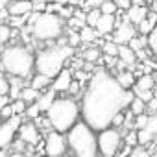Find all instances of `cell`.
<instances>
[{
  "label": "cell",
  "instance_id": "6da1fadb",
  "mask_svg": "<svg viewBox=\"0 0 157 157\" xmlns=\"http://www.w3.org/2000/svg\"><path fill=\"white\" fill-rule=\"evenodd\" d=\"M122 96L124 89L117 83L115 76L105 68H98L91 76L80 104L83 122H87L94 131L111 126V118L118 111L126 109Z\"/></svg>",
  "mask_w": 157,
  "mask_h": 157
},
{
  "label": "cell",
  "instance_id": "7a4b0ae2",
  "mask_svg": "<svg viewBox=\"0 0 157 157\" xmlns=\"http://www.w3.org/2000/svg\"><path fill=\"white\" fill-rule=\"evenodd\" d=\"M44 113H46L50 128H54L59 133H67L70 126L80 118V105L72 96L54 98V102Z\"/></svg>",
  "mask_w": 157,
  "mask_h": 157
},
{
  "label": "cell",
  "instance_id": "3957f363",
  "mask_svg": "<svg viewBox=\"0 0 157 157\" xmlns=\"http://www.w3.org/2000/svg\"><path fill=\"white\" fill-rule=\"evenodd\" d=\"M67 146L78 157H94L98 153L94 129L83 120H76L67 131Z\"/></svg>",
  "mask_w": 157,
  "mask_h": 157
},
{
  "label": "cell",
  "instance_id": "277c9868",
  "mask_svg": "<svg viewBox=\"0 0 157 157\" xmlns=\"http://www.w3.org/2000/svg\"><path fill=\"white\" fill-rule=\"evenodd\" d=\"M74 48L68 44H56L44 50H39L37 56H33V68L48 78H54L65 65V61L72 56Z\"/></svg>",
  "mask_w": 157,
  "mask_h": 157
},
{
  "label": "cell",
  "instance_id": "5b68a950",
  "mask_svg": "<svg viewBox=\"0 0 157 157\" xmlns=\"http://www.w3.org/2000/svg\"><path fill=\"white\" fill-rule=\"evenodd\" d=\"M0 65L10 76H21L26 80L33 70V54L30 52V48L15 44L2 52Z\"/></svg>",
  "mask_w": 157,
  "mask_h": 157
},
{
  "label": "cell",
  "instance_id": "8992f818",
  "mask_svg": "<svg viewBox=\"0 0 157 157\" xmlns=\"http://www.w3.org/2000/svg\"><path fill=\"white\" fill-rule=\"evenodd\" d=\"M30 32L39 41H54L63 33V19L57 13H39L37 21L30 26Z\"/></svg>",
  "mask_w": 157,
  "mask_h": 157
},
{
  "label": "cell",
  "instance_id": "52a82bcc",
  "mask_svg": "<svg viewBox=\"0 0 157 157\" xmlns=\"http://www.w3.org/2000/svg\"><path fill=\"white\" fill-rule=\"evenodd\" d=\"M120 146H122V135H120L118 128L107 126V128L98 131V135H96V148H98V151L102 155L113 157L115 153H118Z\"/></svg>",
  "mask_w": 157,
  "mask_h": 157
},
{
  "label": "cell",
  "instance_id": "ba28073f",
  "mask_svg": "<svg viewBox=\"0 0 157 157\" xmlns=\"http://www.w3.org/2000/svg\"><path fill=\"white\" fill-rule=\"evenodd\" d=\"M21 115H11L6 118V122L0 124V150H4L8 146H11L15 135H17V129L21 126Z\"/></svg>",
  "mask_w": 157,
  "mask_h": 157
},
{
  "label": "cell",
  "instance_id": "9c48e42d",
  "mask_svg": "<svg viewBox=\"0 0 157 157\" xmlns=\"http://www.w3.org/2000/svg\"><path fill=\"white\" fill-rule=\"evenodd\" d=\"M44 153L52 155V157H59L67 153V139L63 137V133L59 131H48L46 139H44Z\"/></svg>",
  "mask_w": 157,
  "mask_h": 157
},
{
  "label": "cell",
  "instance_id": "30bf717a",
  "mask_svg": "<svg viewBox=\"0 0 157 157\" xmlns=\"http://www.w3.org/2000/svg\"><path fill=\"white\" fill-rule=\"evenodd\" d=\"M113 30H115V37H113L111 41H115L117 44H128V41L137 35L135 24H131L128 19H124L122 22H117Z\"/></svg>",
  "mask_w": 157,
  "mask_h": 157
},
{
  "label": "cell",
  "instance_id": "8fae6325",
  "mask_svg": "<svg viewBox=\"0 0 157 157\" xmlns=\"http://www.w3.org/2000/svg\"><path fill=\"white\" fill-rule=\"evenodd\" d=\"M19 135H21V140L22 142H26V144H32V146H35V144H39V140H41V133H39V129L35 128V124H32V122H21V126H19Z\"/></svg>",
  "mask_w": 157,
  "mask_h": 157
},
{
  "label": "cell",
  "instance_id": "7c38bea8",
  "mask_svg": "<svg viewBox=\"0 0 157 157\" xmlns=\"http://www.w3.org/2000/svg\"><path fill=\"white\" fill-rule=\"evenodd\" d=\"M52 80H54V82H50V89H54L56 93H65L67 87H68V83L74 80V78H72V72H70V70L61 68V70L52 78Z\"/></svg>",
  "mask_w": 157,
  "mask_h": 157
},
{
  "label": "cell",
  "instance_id": "4fadbf2b",
  "mask_svg": "<svg viewBox=\"0 0 157 157\" xmlns=\"http://www.w3.org/2000/svg\"><path fill=\"white\" fill-rule=\"evenodd\" d=\"M115 24H117V15H111V13H100L98 21L94 22V30H96V33H100V35H107V33L113 32Z\"/></svg>",
  "mask_w": 157,
  "mask_h": 157
},
{
  "label": "cell",
  "instance_id": "5bb4252c",
  "mask_svg": "<svg viewBox=\"0 0 157 157\" xmlns=\"http://www.w3.org/2000/svg\"><path fill=\"white\" fill-rule=\"evenodd\" d=\"M148 8L146 6H137V4H131L129 8H126V19L131 22V24H139L146 15H148Z\"/></svg>",
  "mask_w": 157,
  "mask_h": 157
},
{
  "label": "cell",
  "instance_id": "9a60e30c",
  "mask_svg": "<svg viewBox=\"0 0 157 157\" xmlns=\"http://www.w3.org/2000/svg\"><path fill=\"white\" fill-rule=\"evenodd\" d=\"M10 15H28L32 11V2L30 0H13L10 6H6Z\"/></svg>",
  "mask_w": 157,
  "mask_h": 157
},
{
  "label": "cell",
  "instance_id": "2e32d148",
  "mask_svg": "<svg viewBox=\"0 0 157 157\" xmlns=\"http://www.w3.org/2000/svg\"><path fill=\"white\" fill-rule=\"evenodd\" d=\"M117 56H118V59H120L126 67H131V65H135V61H137L135 52H133L128 44H118V48H117Z\"/></svg>",
  "mask_w": 157,
  "mask_h": 157
},
{
  "label": "cell",
  "instance_id": "e0dca14e",
  "mask_svg": "<svg viewBox=\"0 0 157 157\" xmlns=\"http://www.w3.org/2000/svg\"><path fill=\"white\" fill-rule=\"evenodd\" d=\"M117 83L122 87V89H131L133 83H135V74L131 70H120L117 76H115Z\"/></svg>",
  "mask_w": 157,
  "mask_h": 157
},
{
  "label": "cell",
  "instance_id": "ac0fdd59",
  "mask_svg": "<svg viewBox=\"0 0 157 157\" xmlns=\"http://www.w3.org/2000/svg\"><path fill=\"white\" fill-rule=\"evenodd\" d=\"M54 98H56V91L54 89H48L46 93H39V96H37V100H35V104H37V107H39V111H46L48 107H50V104L54 102Z\"/></svg>",
  "mask_w": 157,
  "mask_h": 157
},
{
  "label": "cell",
  "instance_id": "d6986e66",
  "mask_svg": "<svg viewBox=\"0 0 157 157\" xmlns=\"http://www.w3.org/2000/svg\"><path fill=\"white\" fill-rule=\"evenodd\" d=\"M10 98H19V93H21V89L24 87V78H21V76H11L10 78Z\"/></svg>",
  "mask_w": 157,
  "mask_h": 157
},
{
  "label": "cell",
  "instance_id": "ffe728a7",
  "mask_svg": "<svg viewBox=\"0 0 157 157\" xmlns=\"http://www.w3.org/2000/svg\"><path fill=\"white\" fill-rule=\"evenodd\" d=\"M50 82H52V78H48V76H44V74L37 72V74L32 78L30 87H33V89H37V91H44L46 87H50Z\"/></svg>",
  "mask_w": 157,
  "mask_h": 157
},
{
  "label": "cell",
  "instance_id": "44dd1931",
  "mask_svg": "<svg viewBox=\"0 0 157 157\" xmlns=\"http://www.w3.org/2000/svg\"><path fill=\"white\" fill-rule=\"evenodd\" d=\"M153 85H155V80L150 72L140 74L139 78H135V83H133V87H137V89H153Z\"/></svg>",
  "mask_w": 157,
  "mask_h": 157
},
{
  "label": "cell",
  "instance_id": "7402d4cb",
  "mask_svg": "<svg viewBox=\"0 0 157 157\" xmlns=\"http://www.w3.org/2000/svg\"><path fill=\"white\" fill-rule=\"evenodd\" d=\"M37 96H39V91L37 89H33V87H22L21 89V93H19V98L28 105V104H32V102H35L37 100Z\"/></svg>",
  "mask_w": 157,
  "mask_h": 157
},
{
  "label": "cell",
  "instance_id": "603a6c76",
  "mask_svg": "<svg viewBox=\"0 0 157 157\" xmlns=\"http://www.w3.org/2000/svg\"><path fill=\"white\" fill-rule=\"evenodd\" d=\"M78 35H80V41H82V43H93L98 33H96V30H94L93 26L87 24V26H82V28H80V33H78Z\"/></svg>",
  "mask_w": 157,
  "mask_h": 157
},
{
  "label": "cell",
  "instance_id": "cb8c5ba5",
  "mask_svg": "<svg viewBox=\"0 0 157 157\" xmlns=\"http://www.w3.org/2000/svg\"><path fill=\"white\" fill-rule=\"evenodd\" d=\"M135 133H137V144H139V146H146V144L153 142V139H155V135H153V133H150V131H148V129H144V128L135 129Z\"/></svg>",
  "mask_w": 157,
  "mask_h": 157
},
{
  "label": "cell",
  "instance_id": "d4e9b609",
  "mask_svg": "<svg viewBox=\"0 0 157 157\" xmlns=\"http://www.w3.org/2000/svg\"><path fill=\"white\" fill-rule=\"evenodd\" d=\"M144 39H146V44H148V48H150V52H151V56L157 52V30H155V26L144 35Z\"/></svg>",
  "mask_w": 157,
  "mask_h": 157
},
{
  "label": "cell",
  "instance_id": "484cf974",
  "mask_svg": "<svg viewBox=\"0 0 157 157\" xmlns=\"http://www.w3.org/2000/svg\"><path fill=\"white\" fill-rule=\"evenodd\" d=\"M100 56H102V50H98V48H87V50H83V54H82V57H83L87 63L98 61Z\"/></svg>",
  "mask_w": 157,
  "mask_h": 157
},
{
  "label": "cell",
  "instance_id": "4316f807",
  "mask_svg": "<svg viewBox=\"0 0 157 157\" xmlns=\"http://www.w3.org/2000/svg\"><path fill=\"white\" fill-rule=\"evenodd\" d=\"M129 111L133 113V115H139V113H144L146 111V104L140 100V98H137V96H133V100L129 102Z\"/></svg>",
  "mask_w": 157,
  "mask_h": 157
},
{
  "label": "cell",
  "instance_id": "83f0119b",
  "mask_svg": "<svg viewBox=\"0 0 157 157\" xmlns=\"http://www.w3.org/2000/svg\"><path fill=\"white\" fill-rule=\"evenodd\" d=\"M98 10L100 13H111V15H117V4L113 2V0H104V2L98 4Z\"/></svg>",
  "mask_w": 157,
  "mask_h": 157
},
{
  "label": "cell",
  "instance_id": "f1b7e54d",
  "mask_svg": "<svg viewBox=\"0 0 157 157\" xmlns=\"http://www.w3.org/2000/svg\"><path fill=\"white\" fill-rule=\"evenodd\" d=\"M117 48H118V44L115 43V41H105L104 43V46H102V54H105V56H109V57H117Z\"/></svg>",
  "mask_w": 157,
  "mask_h": 157
},
{
  "label": "cell",
  "instance_id": "f546056e",
  "mask_svg": "<svg viewBox=\"0 0 157 157\" xmlns=\"http://www.w3.org/2000/svg\"><path fill=\"white\" fill-rule=\"evenodd\" d=\"M128 46L135 52V50H139V48H144L146 46V39H144V35H140V37H131L129 41H128Z\"/></svg>",
  "mask_w": 157,
  "mask_h": 157
},
{
  "label": "cell",
  "instance_id": "4dcf8cb0",
  "mask_svg": "<svg viewBox=\"0 0 157 157\" xmlns=\"http://www.w3.org/2000/svg\"><path fill=\"white\" fill-rule=\"evenodd\" d=\"M98 17H100V10H98V8H93V10L85 15V24H89V26L94 28V22L98 21Z\"/></svg>",
  "mask_w": 157,
  "mask_h": 157
},
{
  "label": "cell",
  "instance_id": "1f68e13d",
  "mask_svg": "<svg viewBox=\"0 0 157 157\" xmlns=\"http://www.w3.org/2000/svg\"><path fill=\"white\" fill-rule=\"evenodd\" d=\"M22 115H26L28 118H37V115H39V107H37V104H35V102H32V104H28Z\"/></svg>",
  "mask_w": 157,
  "mask_h": 157
},
{
  "label": "cell",
  "instance_id": "d6a6232c",
  "mask_svg": "<svg viewBox=\"0 0 157 157\" xmlns=\"http://www.w3.org/2000/svg\"><path fill=\"white\" fill-rule=\"evenodd\" d=\"M11 37V28L8 24H0V46Z\"/></svg>",
  "mask_w": 157,
  "mask_h": 157
},
{
  "label": "cell",
  "instance_id": "836d02e7",
  "mask_svg": "<svg viewBox=\"0 0 157 157\" xmlns=\"http://www.w3.org/2000/svg\"><path fill=\"white\" fill-rule=\"evenodd\" d=\"M11 109H13V115H22L24 109H26V104L21 98H15V102L11 104Z\"/></svg>",
  "mask_w": 157,
  "mask_h": 157
},
{
  "label": "cell",
  "instance_id": "e575fe53",
  "mask_svg": "<svg viewBox=\"0 0 157 157\" xmlns=\"http://www.w3.org/2000/svg\"><path fill=\"white\" fill-rule=\"evenodd\" d=\"M8 91H10V82H8V78L0 72V96L8 94Z\"/></svg>",
  "mask_w": 157,
  "mask_h": 157
},
{
  "label": "cell",
  "instance_id": "d590c367",
  "mask_svg": "<svg viewBox=\"0 0 157 157\" xmlns=\"http://www.w3.org/2000/svg\"><path fill=\"white\" fill-rule=\"evenodd\" d=\"M129 153H131L133 157H148V155H150V153L144 150V146H139V144H135V148L129 150Z\"/></svg>",
  "mask_w": 157,
  "mask_h": 157
},
{
  "label": "cell",
  "instance_id": "8d00e7d4",
  "mask_svg": "<svg viewBox=\"0 0 157 157\" xmlns=\"http://www.w3.org/2000/svg\"><path fill=\"white\" fill-rule=\"evenodd\" d=\"M129 133L126 135V144L128 146H135L137 144V133H135V129H128Z\"/></svg>",
  "mask_w": 157,
  "mask_h": 157
},
{
  "label": "cell",
  "instance_id": "74e56055",
  "mask_svg": "<svg viewBox=\"0 0 157 157\" xmlns=\"http://www.w3.org/2000/svg\"><path fill=\"white\" fill-rule=\"evenodd\" d=\"M67 91H68V93H70L72 96H74V94H78V93H80V91H82V89H80V82H74V80H72V82L68 83V87H67Z\"/></svg>",
  "mask_w": 157,
  "mask_h": 157
},
{
  "label": "cell",
  "instance_id": "f35d334b",
  "mask_svg": "<svg viewBox=\"0 0 157 157\" xmlns=\"http://www.w3.org/2000/svg\"><path fill=\"white\" fill-rule=\"evenodd\" d=\"M80 43H82V41H80V35H78V33H70V37H68V46L76 48Z\"/></svg>",
  "mask_w": 157,
  "mask_h": 157
},
{
  "label": "cell",
  "instance_id": "ab89813d",
  "mask_svg": "<svg viewBox=\"0 0 157 157\" xmlns=\"http://www.w3.org/2000/svg\"><path fill=\"white\" fill-rule=\"evenodd\" d=\"M113 2H115L117 8H120V10H126V8L131 6V0H113Z\"/></svg>",
  "mask_w": 157,
  "mask_h": 157
},
{
  "label": "cell",
  "instance_id": "60d3db41",
  "mask_svg": "<svg viewBox=\"0 0 157 157\" xmlns=\"http://www.w3.org/2000/svg\"><path fill=\"white\" fill-rule=\"evenodd\" d=\"M8 102H10L8 94H2V96H0V109H2V105H4V104H8Z\"/></svg>",
  "mask_w": 157,
  "mask_h": 157
},
{
  "label": "cell",
  "instance_id": "b9f144b4",
  "mask_svg": "<svg viewBox=\"0 0 157 157\" xmlns=\"http://www.w3.org/2000/svg\"><path fill=\"white\" fill-rule=\"evenodd\" d=\"M150 0H131V4H137V6H146Z\"/></svg>",
  "mask_w": 157,
  "mask_h": 157
},
{
  "label": "cell",
  "instance_id": "7bdbcfd3",
  "mask_svg": "<svg viewBox=\"0 0 157 157\" xmlns=\"http://www.w3.org/2000/svg\"><path fill=\"white\" fill-rule=\"evenodd\" d=\"M100 2H104V0H91L89 4H91V6H94V8H98V4H100Z\"/></svg>",
  "mask_w": 157,
  "mask_h": 157
},
{
  "label": "cell",
  "instance_id": "ee69618b",
  "mask_svg": "<svg viewBox=\"0 0 157 157\" xmlns=\"http://www.w3.org/2000/svg\"><path fill=\"white\" fill-rule=\"evenodd\" d=\"M6 6H8V0H0V11H2Z\"/></svg>",
  "mask_w": 157,
  "mask_h": 157
},
{
  "label": "cell",
  "instance_id": "f6af8a7d",
  "mask_svg": "<svg viewBox=\"0 0 157 157\" xmlns=\"http://www.w3.org/2000/svg\"><path fill=\"white\" fill-rule=\"evenodd\" d=\"M52 2H57V4H63V6H65V4H67V0H52Z\"/></svg>",
  "mask_w": 157,
  "mask_h": 157
},
{
  "label": "cell",
  "instance_id": "bcb514c9",
  "mask_svg": "<svg viewBox=\"0 0 157 157\" xmlns=\"http://www.w3.org/2000/svg\"><path fill=\"white\" fill-rule=\"evenodd\" d=\"M0 67H2V65H0Z\"/></svg>",
  "mask_w": 157,
  "mask_h": 157
}]
</instances>
